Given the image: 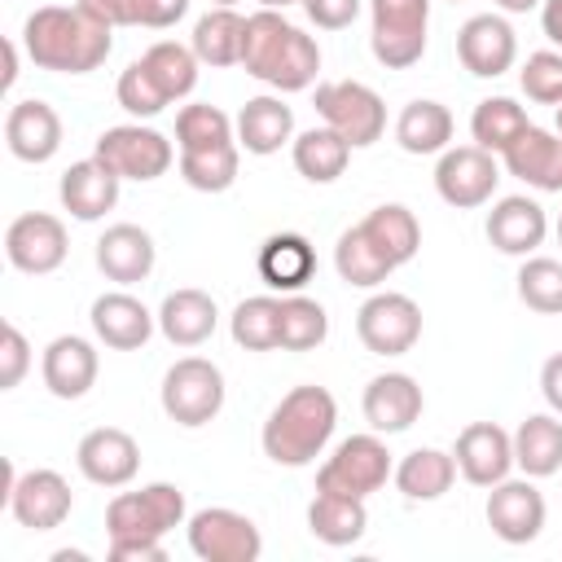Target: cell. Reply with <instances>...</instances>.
Instances as JSON below:
<instances>
[{"mask_svg": "<svg viewBox=\"0 0 562 562\" xmlns=\"http://www.w3.org/2000/svg\"><path fill=\"white\" fill-rule=\"evenodd\" d=\"M114 26L97 22L79 4H40L22 22V48L40 70L53 75H88L114 48Z\"/></svg>", "mask_w": 562, "mask_h": 562, "instance_id": "6da1fadb", "label": "cell"}, {"mask_svg": "<svg viewBox=\"0 0 562 562\" xmlns=\"http://www.w3.org/2000/svg\"><path fill=\"white\" fill-rule=\"evenodd\" d=\"M241 66L250 79H259L277 92H303L316 83L321 44L303 26H294L281 9H259L246 18Z\"/></svg>", "mask_w": 562, "mask_h": 562, "instance_id": "7a4b0ae2", "label": "cell"}, {"mask_svg": "<svg viewBox=\"0 0 562 562\" xmlns=\"http://www.w3.org/2000/svg\"><path fill=\"white\" fill-rule=\"evenodd\" d=\"M334 426H338V400L325 386L307 382L277 400V408L263 422L259 443L268 461L303 470L325 452V443L334 439Z\"/></svg>", "mask_w": 562, "mask_h": 562, "instance_id": "3957f363", "label": "cell"}, {"mask_svg": "<svg viewBox=\"0 0 562 562\" xmlns=\"http://www.w3.org/2000/svg\"><path fill=\"white\" fill-rule=\"evenodd\" d=\"M184 518H189V505L176 483H145L136 492H119L105 505L110 540H162Z\"/></svg>", "mask_w": 562, "mask_h": 562, "instance_id": "277c9868", "label": "cell"}, {"mask_svg": "<svg viewBox=\"0 0 562 562\" xmlns=\"http://www.w3.org/2000/svg\"><path fill=\"white\" fill-rule=\"evenodd\" d=\"M158 400H162V413L176 422V426H206L220 417L224 408V373L215 360L206 356H180L167 373H162V386H158Z\"/></svg>", "mask_w": 562, "mask_h": 562, "instance_id": "5b68a950", "label": "cell"}, {"mask_svg": "<svg viewBox=\"0 0 562 562\" xmlns=\"http://www.w3.org/2000/svg\"><path fill=\"white\" fill-rule=\"evenodd\" d=\"M395 474L391 452L382 443L378 430L369 435H347L316 470V492H342V496H360L369 501L378 487H386V479Z\"/></svg>", "mask_w": 562, "mask_h": 562, "instance_id": "8992f818", "label": "cell"}, {"mask_svg": "<svg viewBox=\"0 0 562 562\" xmlns=\"http://www.w3.org/2000/svg\"><path fill=\"white\" fill-rule=\"evenodd\" d=\"M373 35L369 48L378 66L408 70L426 57V26H430V0H369Z\"/></svg>", "mask_w": 562, "mask_h": 562, "instance_id": "52a82bcc", "label": "cell"}, {"mask_svg": "<svg viewBox=\"0 0 562 562\" xmlns=\"http://www.w3.org/2000/svg\"><path fill=\"white\" fill-rule=\"evenodd\" d=\"M316 114L325 127H334L351 149H364L382 140L386 132V105L382 97L360 79H329L316 83Z\"/></svg>", "mask_w": 562, "mask_h": 562, "instance_id": "ba28073f", "label": "cell"}, {"mask_svg": "<svg viewBox=\"0 0 562 562\" xmlns=\"http://www.w3.org/2000/svg\"><path fill=\"white\" fill-rule=\"evenodd\" d=\"M92 158H101L119 180H158L171 171L176 162V149L162 132L154 127H140V123H119V127H105L97 136V149Z\"/></svg>", "mask_w": 562, "mask_h": 562, "instance_id": "9c48e42d", "label": "cell"}, {"mask_svg": "<svg viewBox=\"0 0 562 562\" xmlns=\"http://www.w3.org/2000/svg\"><path fill=\"white\" fill-rule=\"evenodd\" d=\"M356 334L373 356H404L422 338V307L400 290L369 294L356 312Z\"/></svg>", "mask_w": 562, "mask_h": 562, "instance_id": "30bf717a", "label": "cell"}, {"mask_svg": "<svg viewBox=\"0 0 562 562\" xmlns=\"http://www.w3.org/2000/svg\"><path fill=\"white\" fill-rule=\"evenodd\" d=\"M189 549L202 562H259L263 536L255 518L228 509V505H206L189 514Z\"/></svg>", "mask_w": 562, "mask_h": 562, "instance_id": "8fae6325", "label": "cell"}, {"mask_svg": "<svg viewBox=\"0 0 562 562\" xmlns=\"http://www.w3.org/2000/svg\"><path fill=\"white\" fill-rule=\"evenodd\" d=\"M496 184H501V167L496 154H487L483 145H448L435 162V193L457 211H474L492 202Z\"/></svg>", "mask_w": 562, "mask_h": 562, "instance_id": "7c38bea8", "label": "cell"}, {"mask_svg": "<svg viewBox=\"0 0 562 562\" xmlns=\"http://www.w3.org/2000/svg\"><path fill=\"white\" fill-rule=\"evenodd\" d=\"M4 255L18 272L26 277H48L66 263L70 255V237H66V224L48 211H26L18 215L9 228H4Z\"/></svg>", "mask_w": 562, "mask_h": 562, "instance_id": "4fadbf2b", "label": "cell"}, {"mask_svg": "<svg viewBox=\"0 0 562 562\" xmlns=\"http://www.w3.org/2000/svg\"><path fill=\"white\" fill-rule=\"evenodd\" d=\"M70 505H75L70 483L57 470H48V465L22 470L13 479V487H9V496H4V509L26 531H53V527H61L70 518Z\"/></svg>", "mask_w": 562, "mask_h": 562, "instance_id": "5bb4252c", "label": "cell"}, {"mask_svg": "<svg viewBox=\"0 0 562 562\" xmlns=\"http://www.w3.org/2000/svg\"><path fill=\"white\" fill-rule=\"evenodd\" d=\"M487 527L496 540L505 544H531L540 531H544V518H549V505L540 496V487L522 474V479H501L487 487Z\"/></svg>", "mask_w": 562, "mask_h": 562, "instance_id": "9a60e30c", "label": "cell"}, {"mask_svg": "<svg viewBox=\"0 0 562 562\" xmlns=\"http://www.w3.org/2000/svg\"><path fill=\"white\" fill-rule=\"evenodd\" d=\"M457 61L474 79H496L518 61V35L501 13H474L457 31Z\"/></svg>", "mask_w": 562, "mask_h": 562, "instance_id": "2e32d148", "label": "cell"}, {"mask_svg": "<svg viewBox=\"0 0 562 562\" xmlns=\"http://www.w3.org/2000/svg\"><path fill=\"white\" fill-rule=\"evenodd\" d=\"M75 465L97 487H127L140 470V443L119 426H97L79 439Z\"/></svg>", "mask_w": 562, "mask_h": 562, "instance_id": "e0dca14e", "label": "cell"}, {"mask_svg": "<svg viewBox=\"0 0 562 562\" xmlns=\"http://www.w3.org/2000/svg\"><path fill=\"white\" fill-rule=\"evenodd\" d=\"M457 474L474 487H492L501 479H509L514 470V435L496 422H470L461 435H457Z\"/></svg>", "mask_w": 562, "mask_h": 562, "instance_id": "ac0fdd59", "label": "cell"}, {"mask_svg": "<svg viewBox=\"0 0 562 562\" xmlns=\"http://www.w3.org/2000/svg\"><path fill=\"white\" fill-rule=\"evenodd\" d=\"M487 241L501 250V255H514V259H527L544 246V233H549V215L536 198L527 193H509L501 198L492 211H487V224H483Z\"/></svg>", "mask_w": 562, "mask_h": 562, "instance_id": "d6986e66", "label": "cell"}, {"mask_svg": "<svg viewBox=\"0 0 562 562\" xmlns=\"http://www.w3.org/2000/svg\"><path fill=\"white\" fill-rule=\"evenodd\" d=\"M4 145L18 162H48L61 149V119L48 101L26 97L13 101L4 114Z\"/></svg>", "mask_w": 562, "mask_h": 562, "instance_id": "ffe728a7", "label": "cell"}, {"mask_svg": "<svg viewBox=\"0 0 562 562\" xmlns=\"http://www.w3.org/2000/svg\"><path fill=\"white\" fill-rule=\"evenodd\" d=\"M88 321H92V334H97L105 347H114V351H136V347H145L149 334H154V325H158V316H154L136 294H127V290L97 294Z\"/></svg>", "mask_w": 562, "mask_h": 562, "instance_id": "44dd1931", "label": "cell"}, {"mask_svg": "<svg viewBox=\"0 0 562 562\" xmlns=\"http://www.w3.org/2000/svg\"><path fill=\"white\" fill-rule=\"evenodd\" d=\"M97 347L79 334H57L48 347H44V360H40V373H44V386L48 395L57 400H83L97 382Z\"/></svg>", "mask_w": 562, "mask_h": 562, "instance_id": "7402d4cb", "label": "cell"}, {"mask_svg": "<svg viewBox=\"0 0 562 562\" xmlns=\"http://www.w3.org/2000/svg\"><path fill=\"white\" fill-rule=\"evenodd\" d=\"M360 408H364L369 430H378V435H400V430H408V426L422 417L426 400H422L417 378H408V373H378V378H369Z\"/></svg>", "mask_w": 562, "mask_h": 562, "instance_id": "603a6c76", "label": "cell"}, {"mask_svg": "<svg viewBox=\"0 0 562 562\" xmlns=\"http://www.w3.org/2000/svg\"><path fill=\"white\" fill-rule=\"evenodd\" d=\"M505 171L518 176L522 184L540 189V193H562V132L553 127H527L505 154H501Z\"/></svg>", "mask_w": 562, "mask_h": 562, "instance_id": "cb8c5ba5", "label": "cell"}, {"mask_svg": "<svg viewBox=\"0 0 562 562\" xmlns=\"http://www.w3.org/2000/svg\"><path fill=\"white\" fill-rule=\"evenodd\" d=\"M119 184H123V180H119L101 158H83V162H70V167L61 171L57 198H61V206H66L79 224H92V220H101L105 211H114Z\"/></svg>", "mask_w": 562, "mask_h": 562, "instance_id": "d4e9b609", "label": "cell"}, {"mask_svg": "<svg viewBox=\"0 0 562 562\" xmlns=\"http://www.w3.org/2000/svg\"><path fill=\"white\" fill-rule=\"evenodd\" d=\"M154 259H158V246L140 224H110L97 237V268L105 272V281L136 285L154 272Z\"/></svg>", "mask_w": 562, "mask_h": 562, "instance_id": "484cf974", "label": "cell"}, {"mask_svg": "<svg viewBox=\"0 0 562 562\" xmlns=\"http://www.w3.org/2000/svg\"><path fill=\"white\" fill-rule=\"evenodd\" d=\"M215 325H220L215 299L206 290H193V285L171 290L158 307V329L171 347H202L215 334Z\"/></svg>", "mask_w": 562, "mask_h": 562, "instance_id": "4316f807", "label": "cell"}, {"mask_svg": "<svg viewBox=\"0 0 562 562\" xmlns=\"http://www.w3.org/2000/svg\"><path fill=\"white\" fill-rule=\"evenodd\" d=\"M259 277L263 285L281 290V294H299L312 272H316V250L303 233H272L263 246H259Z\"/></svg>", "mask_w": 562, "mask_h": 562, "instance_id": "83f0119b", "label": "cell"}, {"mask_svg": "<svg viewBox=\"0 0 562 562\" xmlns=\"http://www.w3.org/2000/svg\"><path fill=\"white\" fill-rule=\"evenodd\" d=\"M290 140H294V110L281 97H250L237 110V145L246 154L268 158Z\"/></svg>", "mask_w": 562, "mask_h": 562, "instance_id": "f1b7e54d", "label": "cell"}, {"mask_svg": "<svg viewBox=\"0 0 562 562\" xmlns=\"http://www.w3.org/2000/svg\"><path fill=\"white\" fill-rule=\"evenodd\" d=\"M307 531L329 544V549H342V544H356L364 531H369V509L360 496H342V492H316L312 505H307Z\"/></svg>", "mask_w": 562, "mask_h": 562, "instance_id": "f546056e", "label": "cell"}, {"mask_svg": "<svg viewBox=\"0 0 562 562\" xmlns=\"http://www.w3.org/2000/svg\"><path fill=\"white\" fill-rule=\"evenodd\" d=\"M514 465L527 479H549L562 470V417L549 413H531L518 430H514Z\"/></svg>", "mask_w": 562, "mask_h": 562, "instance_id": "4dcf8cb0", "label": "cell"}, {"mask_svg": "<svg viewBox=\"0 0 562 562\" xmlns=\"http://www.w3.org/2000/svg\"><path fill=\"white\" fill-rule=\"evenodd\" d=\"M360 228H364V237L386 255L391 268H404V263L422 250V224H417V215H413L404 202H382V206H373V211L360 220Z\"/></svg>", "mask_w": 562, "mask_h": 562, "instance_id": "1f68e13d", "label": "cell"}, {"mask_svg": "<svg viewBox=\"0 0 562 562\" xmlns=\"http://www.w3.org/2000/svg\"><path fill=\"white\" fill-rule=\"evenodd\" d=\"M395 487L404 501H439L457 483V457L443 448H413L395 465Z\"/></svg>", "mask_w": 562, "mask_h": 562, "instance_id": "d6a6232c", "label": "cell"}, {"mask_svg": "<svg viewBox=\"0 0 562 562\" xmlns=\"http://www.w3.org/2000/svg\"><path fill=\"white\" fill-rule=\"evenodd\" d=\"M241 44H246V18L237 9L215 4L193 22L189 48L198 53L202 66H241Z\"/></svg>", "mask_w": 562, "mask_h": 562, "instance_id": "836d02e7", "label": "cell"}, {"mask_svg": "<svg viewBox=\"0 0 562 562\" xmlns=\"http://www.w3.org/2000/svg\"><path fill=\"white\" fill-rule=\"evenodd\" d=\"M395 140H400L404 154H417V158L422 154H443L448 140H452V110L443 101H426V97L408 101L395 119Z\"/></svg>", "mask_w": 562, "mask_h": 562, "instance_id": "e575fe53", "label": "cell"}, {"mask_svg": "<svg viewBox=\"0 0 562 562\" xmlns=\"http://www.w3.org/2000/svg\"><path fill=\"white\" fill-rule=\"evenodd\" d=\"M290 149H294L299 176L312 180V184H334V180L347 171V162H351V145H347L334 127H325V123L299 132V136L290 140Z\"/></svg>", "mask_w": 562, "mask_h": 562, "instance_id": "d590c367", "label": "cell"}, {"mask_svg": "<svg viewBox=\"0 0 562 562\" xmlns=\"http://www.w3.org/2000/svg\"><path fill=\"white\" fill-rule=\"evenodd\" d=\"M527 127H531V119L514 97H483L474 105V114H470V136L487 154H505Z\"/></svg>", "mask_w": 562, "mask_h": 562, "instance_id": "8d00e7d4", "label": "cell"}, {"mask_svg": "<svg viewBox=\"0 0 562 562\" xmlns=\"http://www.w3.org/2000/svg\"><path fill=\"white\" fill-rule=\"evenodd\" d=\"M334 268H338V277H342L347 285H360V290H373V285H382V281L395 272V268L386 263V255L364 237L360 224H351V228L338 233Z\"/></svg>", "mask_w": 562, "mask_h": 562, "instance_id": "74e56055", "label": "cell"}, {"mask_svg": "<svg viewBox=\"0 0 562 562\" xmlns=\"http://www.w3.org/2000/svg\"><path fill=\"white\" fill-rule=\"evenodd\" d=\"M241 167V145H211V149H180V180L198 193H224L233 189Z\"/></svg>", "mask_w": 562, "mask_h": 562, "instance_id": "f35d334b", "label": "cell"}, {"mask_svg": "<svg viewBox=\"0 0 562 562\" xmlns=\"http://www.w3.org/2000/svg\"><path fill=\"white\" fill-rule=\"evenodd\" d=\"M228 334H233V342L246 347V351H277V347H281V299H272V294L241 299V303L233 307Z\"/></svg>", "mask_w": 562, "mask_h": 562, "instance_id": "ab89813d", "label": "cell"}, {"mask_svg": "<svg viewBox=\"0 0 562 562\" xmlns=\"http://www.w3.org/2000/svg\"><path fill=\"white\" fill-rule=\"evenodd\" d=\"M145 70L154 75V83L167 92V101H180L198 88V53L189 44H176V40H158L145 48Z\"/></svg>", "mask_w": 562, "mask_h": 562, "instance_id": "60d3db41", "label": "cell"}, {"mask_svg": "<svg viewBox=\"0 0 562 562\" xmlns=\"http://www.w3.org/2000/svg\"><path fill=\"white\" fill-rule=\"evenodd\" d=\"M228 140H237V119H228L220 105H206V101L180 105V114H176L180 149H211V145H228Z\"/></svg>", "mask_w": 562, "mask_h": 562, "instance_id": "b9f144b4", "label": "cell"}, {"mask_svg": "<svg viewBox=\"0 0 562 562\" xmlns=\"http://www.w3.org/2000/svg\"><path fill=\"white\" fill-rule=\"evenodd\" d=\"M329 334V316L316 299L307 294H285L281 299V351H312Z\"/></svg>", "mask_w": 562, "mask_h": 562, "instance_id": "7bdbcfd3", "label": "cell"}, {"mask_svg": "<svg viewBox=\"0 0 562 562\" xmlns=\"http://www.w3.org/2000/svg\"><path fill=\"white\" fill-rule=\"evenodd\" d=\"M514 281H518V299L531 312H540V316H558L562 312V259L527 255Z\"/></svg>", "mask_w": 562, "mask_h": 562, "instance_id": "ee69618b", "label": "cell"}, {"mask_svg": "<svg viewBox=\"0 0 562 562\" xmlns=\"http://www.w3.org/2000/svg\"><path fill=\"white\" fill-rule=\"evenodd\" d=\"M114 97H119V105H123L132 119H154V114H162V110L171 105V101H167V92L154 83V75L145 70V61H140V57L119 75Z\"/></svg>", "mask_w": 562, "mask_h": 562, "instance_id": "f6af8a7d", "label": "cell"}, {"mask_svg": "<svg viewBox=\"0 0 562 562\" xmlns=\"http://www.w3.org/2000/svg\"><path fill=\"white\" fill-rule=\"evenodd\" d=\"M518 83H522L527 101L558 110V105H562V53H558V48L531 53V57L522 61V70H518Z\"/></svg>", "mask_w": 562, "mask_h": 562, "instance_id": "bcb514c9", "label": "cell"}, {"mask_svg": "<svg viewBox=\"0 0 562 562\" xmlns=\"http://www.w3.org/2000/svg\"><path fill=\"white\" fill-rule=\"evenodd\" d=\"M26 369H31V342L13 321H4V329H0V391H13L26 378Z\"/></svg>", "mask_w": 562, "mask_h": 562, "instance_id": "7dc6e473", "label": "cell"}, {"mask_svg": "<svg viewBox=\"0 0 562 562\" xmlns=\"http://www.w3.org/2000/svg\"><path fill=\"white\" fill-rule=\"evenodd\" d=\"M303 9L321 31H342L360 18V0H303Z\"/></svg>", "mask_w": 562, "mask_h": 562, "instance_id": "c3c4849f", "label": "cell"}, {"mask_svg": "<svg viewBox=\"0 0 562 562\" xmlns=\"http://www.w3.org/2000/svg\"><path fill=\"white\" fill-rule=\"evenodd\" d=\"M132 9H136V26L167 31L189 13V0H132Z\"/></svg>", "mask_w": 562, "mask_h": 562, "instance_id": "681fc988", "label": "cell"}, {"mask_svg": "<svg viewBox=\"0 0 562 562\" xmlns=\"http://www.w3.org/2000/svg\"><path fill=\"white\" fill-rule=\"evenodd\" d=\"M83 13H92L105 26H136V9L132 0H75Z\"/></svg>", "mask_w": 562, "mask_h": 562, "instance_id": "f907efd6", "label": "cell"}, {"mask_svg": "<svg viewBox=\"0 0 562 562\" xmlns=\"http://www.w3.org/2000/svg\"><path fill=\"white\" fill-rule=\"evenodd\" d=\"M110 558L114 562H162L167 549L162 540H110Z\"/></svg>", "mask_w": 562, "mask_h": 562, "instance_id": "816d5d0a", "label": "cell"}, {"mask_svg": "<svg viewBox=\"0 0 562 562\" xmlns=\"http://www.w3.org/2000/svg\"><path fill=\"white\" fill-rule=\"evenodd\" d=\"M540 395H544V404L562 417V351L544 360V369H540Z\"/></svg>", "mask_w": 562, "mask_h": 562, "instance_id": "f5cc1de1", "label": "cell"}, {"mask_svg": "<svg viewBox=\"0 0 562 562\" xmlns=\"http://www.w3.org/2000/svg\"><path fill=\"white\" fill-rule=\"evenodd\" d=\"M540 26H544V35L562 48V0H544V4H540Z\"/></svg>", "mask_w": 562, "mask_h": 562, "instance_id": "db71d44e", "label": "cell"}, {"mask_svg": "<svg viewBox=\"0 0 562 562\" xmlns=\"http://www.w3.org/2000/svg\"><path fill=\"white\" fill-rule=\"evenodd\" d=\"M0 83H4V92L18 83V44L13 40H4V79Z\"/></svg>", "mask_w": 562, "mask_h": 562, "instance_id": "11a10c76", "label": "cell"}, {"mask_svg": "<svg viewBox=\"0 0 562 562\" xmlns=\"http://www.w3.org/2000/svg\"><path fill=\"white\" fill-rule=\"evenodd\" d=\"M505 13H531V9H540L544 0H496Z\"/></svg>", "mask_w": 562, "mask_h": 562, "instance_id": "9f6ffc18", "label": "cell"}, {"mask_svg": "<svg viewBox=\"0 0 562 562\" xmlns=\"http://www.w3.org/2000/svg\"><path fill=\"white\" fill-rule=\"evenodd\" d=\"M263 9H290V4H303V0H259Z\"/></svg>", "mask_w": 562, "mask_h": 562, "instance_id": "6f0895ef", "label": "cell"}, {"mask_svg": "<svg viewBox=\"0 0 562 562\" xmlns=\"http://www.w3.org/2000/svg\"><path fill=\"white\" fill-rule=\"evenodd\" d=\"M553 233H558V246H562V215H558V224H553Z\"/></svg>", "mask_w": 562, "mask_h": 562, "instance_id": "680465c9", "label": "cell"}, {"mask_svg": "<svg viewBox=\"0 0 562 562\" xmlns=\"http://www.w3.org/2000/svg\"><path fill=\"white\" fill-rule=\"evenodd\" d=\"M553 127H558V132H562V105H558V114H553Z\"/></svg>", "mask_w": 562, "mask_h": 562, "instance_id": "91938a15", "label": "cell"}, {"mask_svg": "<svg viewBox=\"0 0 562 562\" xmlns=\"http://www.w3.org/2000/svg\"><path fill=\"white\" fill-rule=\"evenodd\" d=\"M211 4H224V9H233V4H237V0H211Z\"/></svg>", "mask_w": 562, "mask_h": 562, "instance_id": "94428289", "label": "cell"}]
</instances>
